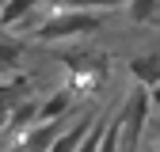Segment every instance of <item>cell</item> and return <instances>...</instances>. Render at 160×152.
<instances>
[{
	"label": "cell",
	"mask_w": 160,
	"mask_h": 152,
	"mask_svg": "<svg viewBox=\"0 0 160 152\" xmlns=\"http://www.w3.org/2000/svg\"><path fill=\"white\" fill-rule=\"evenodd\" d=\"M118 110H122V148L141 152L145 133H149V118H152V88L133 84L126 91V99L118 103Z\"/></svg>",
	"instance_id": "7a4b0ae2"
},
{
	"label": "cell",
	"mask_w": 160,
	"mask_h": 152,
	"mask_svg": "<svg viewBox=\"0 0 160 152\" xmlns=\"http://www.w3.org/2000/svg\"><path fill=\"white\" fill-rule=\"evenodd\" d=\"M156 8H160V0H130V4H126V15H130L133 27H145L149 19L156 15Z\"/></svg>",
	"instance_id": "5b68a950"
},
{
	"label": "cell",
	"mask_w": 160,
	"mask_h": 152,
	"mask_svg": "<svg viewBox=\"0 0 160 152\" xmlns=\"http://www.w3.org/2000/svg\"><path fill=\"white\" fill-rule=\"evenodd\" d=\"M126 76L130 84H145V88H160V46L156 50H141L126 57Z\"/></svg>",
	"instance_id": "3957f363"
},
{
	"label": "cell",
	"mask_w": 160,
	"mask_h": 152,
	"mask_svg": "<svg viewBox=\"0 0 160 152\" xmlns=\"http://www.w3.org/2000/svg\"><path fill=\"white\" fill-rule=\"evenodd\" d=\"M42 8H46V19L31 23V38H38V42H80V38L103 31V12L61 8L57 0H46Z\"/></svg>",
	"instance_id": "6da1fadb"
},
{
	"label": "cell",
	"mask_w": 160,
	"mask_h": 152,
	"mask_svg": "<svg viewBox=\"0 0 160 152\" xmlns=\"http://www.w3.org/2000/svg\"><path fill=\"white\" fill-rule=\"evenodd\" d=\"M156 152H160V145H156Z\"/></svg>",
	"instance_id": "ba28073f"
},
{
	"label": "cell",
	"mask_w": 160,
	"mask_h": 152,
	"mask_svg": "<svg viewBox=\"0 0 160 152\" xmlns=\"http://www.w3.org/2000/svg\"><path fill=\"white\" fill-rule=\"evenodd\" d=\"M34 8H42V0H4V27H19L27 23V19L34 15Z\"/></svg>",
	"instance_id": "277c9868"
},
{
	"label": "cell",
	"mask_w": 160,
	"mask_h": 152,
	"mask_svg": "<svg viewBox=\"0 0 160 152\" xmlns=\"http://www.w3.org/2000/svg\"><path fill=\"white\" fill-rule=\"evenodd\" d=\"M152 114L160 118V88H152Z\"/></svg>",
	"instance_id": "52a82bcc"
},
{
	"label": "cell",
	"mask_w": 160,
	"mask_h": 152,
	"mask_svg": "<svg viewBox=\"0 0 160 152\" xmlns=\"http://www.w3.org/2000/svg\"><path fill=\"white\" fill-rule=\"evenodd\" d=\"M61 8H80V12H114V8H126L130 0H57Z\"/></svg>",
	"instance_id": "8992f818"
}]
</instances>
